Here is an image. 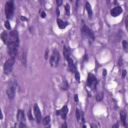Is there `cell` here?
Listing matches in <instances>:
<instances>
[{
	"mask_svg": "<svg viewBox=\"0 0 128 128\" xmlns=\"http://www.w3.org/2000/svg\"><path fill=\"white\" fill-rule=\"evenodd\" d=\"M7 47H8V53L11 58H16L18 47H19V35L16 30H12L8 33V39H7Z\"/></svg>",
	"mask_w": 128,
	"mask_h": 128,
	"instance_id": "6da1fadb",
	"label": "cell"
},
{
	"mask_svg": "<svg viewBox=\"0 0 128 128\" xmlns=\"http://www.w3.org/2000/svg\"><path fill=\"white\" fill-rule=\"evenodd\" d=\"M14 62H15V58H11V57H9L5 61L4 66H3V71H4V73L6 75H8V74L11 73V71L13 69V66H14Z\"/></svg>",
	"mask_w": 128,
	"mask_h": 128,
	"instance_id": "7a4b0ae2",
	"label": "cell"
},
{
	"mask_svg": "<svg viewBox=\"0 0 128 128\" xmlns=\"http://www.w3.org/2000/svg\"><path fill=\"white\" fill-rule=\"evenodd\" d=\"M13 13H14V2L13 0H9L5 4V14L9 19L13 16Z\"/></svg>",
	"mask_w": 128,
	"mask_h": 128,
	"instance_id": "3957f363",
	"label": "cell"
},
{
	"mask_svg": "<svg viewBox=\"0 0 128 128\" xmlns=\"http://www.w3.org/2000/svg\"><path fill=\"white\" fill-rule=\"evenodd\" d=\"M59 61H60V55H59V52L57 50H53L52 52V55L50 57V65L52 67H56L58 66L59 64Z\"/></svg>",
	"mask_w": 128,
	"mask_h": 128,
	"instance_id": "277c9868",
	"label": "cell"
},
{
	"mask_svg": "<svg viewBox=\"0 0 128 128\" xmlns=\"http://www.w3.org/2000/svg\"><path fill=\"white\" fill-rule=\"evenodd\" d=\"M97 78L92 74V73H89L88 76H87V85L92 89V90H95L96 86H97Z\"/></svg>",
	"mask_w": 128,
	"mask_h": 128,
	"instance_id": "5b68a950",
	"label": "cell"
},
{
	"mask_svg": "<svg viewBox=\"0 0 128 128\" xmlns=\"http://www.w3.org/2000/svg\"><path fill=\"white\" fill-rule=\"evenodd\" d=\"M82 34H83V36H85L86 38H88V39H90V40H94V38H95V36H94V33H93V31L88 27V26H86V25H83L82 26Z\"/></svg>",
	"mask_w": 128,
	"mask_h": 128,
	"instance_id": "8992f818",
	"label": "cell"
},
{
	"mask_svg": "<svg viewBox=\"0 0 128 128\" xmlns=\"http://www.w3.org/2000/svg\"><path fill=\"white\" fill-rule=\"evenodd\" d=\"M6 95H7V97L10 100L14 99V96H15V86L13 84H10L8 86V88L6 89Z\"/></svg>",
	"mask_w": 128,
	"mask_h": 128,
	"instance_id": "52a82bcc",
	"label": "cell"
},
{
	"mask_svg": "<svg viewBox=\"0 0 128 128\" xmlns=\"http://www.w3.org/2000/svg\"><path fill=\"white\" fill-rule=\"evenodd\" d=\"M33 111H34V116H35V119H36L37 123H40V122L42 121V117H41L40 108L38 107L37 104H34V106H33Z\"/></svg>",
	"mask_w": 128,
	"mask_h": 128,
	"instance_id": "ba28073f",
	"label": "cell"
},
{
	"mask_svg": "<svg viewBox=\"0 0 128 128\" xmlns=\"http://www.w3.org/2000/svg\"><path fill=\"white\" fill-rule=\"evenodd\" d=\"M122 12H123L122 8H121L120 6H118V5L115 6V7H112L111 10H110V14H111L112 17H117V16L120 15Z\"/></svg>",
	"mask_w": 128,
	"mask_h": 128,
	"instance_id": "9c48e42d",
	"label": "cell"
},
{
	"mask_svg": "<svg viewBox=\"0 0 128 128\" xmlns=\"http://www.w3.org/2000/svg\"><path fill=\"white\" fill-rule=\"evenodd\" d=\"M67 113H68V107L65 105V106H63L62 108H61V110H57L56 111V114L57 115H60L61 116V118L62 119H66V116H67Z\"/></svg>",
	"mask_w": 128,
	"mask_h": 128,
	"instance_id": "30bf717a",
	"label": "cell"
},
{
	"mask_svg": "<svg viewBox=\"0 0 128 128\" xmlns=\"http://www.w3.org/2000/svg\"><path fill=\"white\" fill-rule=\"evenodd\" d=\"M67 62H68V69L71 71V72H75L77 69H76V65H75V63H74V61L72 60V58L71 57H69L68 59H67Z\"/></svg>",
	"mask_w": 128,
	"mask_h": 128,
	"instance_id": "8fae6325",
	"label": "cell"
},
{
	"mask_svg": "<svg viewBox=\"0 0 128 128\" xmlns=\"http://www.w3.org/2000/svg\"><path fill=\"white\" fill-rule=\"evenodd\" d=\"M25 119H26V116H25L24 111L21 110V109H19L18 112H17V120H18L19 122H24Z\"/></svg>",
	"mask_w": 128,
	"mask_h": 128,
	"instance_id": "7c38bea8",
	"label": "cell"
},
{
	"mask_svg": "<svg viewBox=\"0 0 128 128\" xmlns=\"http://www.w3.org/2000/svg\"><path fill=\"white\" fill-rule=\"evenodd\" d=\"M76 118L78 122H84V116H83V112L79 109H76Z\"/></svg>",
	"mask_w": 128,
	"mask_h": 128,
	"instance_id": "4fadbf2b",
	"label": "cell"
},
{
	"mask_svg": "<svg viewBox=\"0 0 128 128\" xmlns=\"http://www.w3.org/2000/svg\"><path fill=\"white\" fill-rule=\"evenodd\" d=\"M63 55H64V57H65L66 60L71 56V50H70L69 47H67V46H64L63 47Z\"/></svg>",
	"mask_w": 128,
	"mask_h": 128,
	"instance_id": "5bb4252c",
	"label": "cell"
},
{
	"mask_svg": "<svg viewBox=\"0 0 128 128\" xmlns=\"http://www.w3.org/2000/svg\"><path fill=\"white\" fill-rule=\"evenodd\" d=\"M57 24H58V27H59L60 29H64V28H66V27H67L68 22L63 21V20H61L60 18H58V19H57Z\"/></svg>",
	"mask_w": 128,
	"mask_h": 128,
	"instance_id": "9a60e30c",
	"label": "cell"
},
{
	"mask_svg": "<svg viewBox=\"0 0 128 128\" xmlns=\"http://www.w3.org/2000/svg\"><path fill=\"white\" fill-rule=\"evenodd\" d=\"M85 9H86V12L88 14V16L91 18L92 17V14H93V11H92V8H91V5L89 2H86L85 3Z\"/></svg>",
	"mask_w": 128,
	"mask_h": 128,
	"instance_id": "2e32d148",
	"label": "cell"
},
{
	"mask_svg": "<svg viewBox=\"0 0 128 128\" xmlns=\"http://www.w3.org/2000/svg\"><path fill=\"white\" fill-rule=\"evenodd\" d=\"M126 112L125 111H121L120 112V120H121V122H122V124H123V126L124 127H126L127 126V124H126Z\"/></svg>",
	"mask_w": 128,
	"mask_h": 128,
	"instance_id": "e0dca14e",
	"label": "cell"
},
{
	"mask_svg": "<svg viewBox=\"0 0 128 128\" xmlns=\"http://www.w3.org/2000/svg\"><path fill=\"white\" fill-rule=\"evenodd\" d=\"M0 37H1V39L3 40V42L6 44L7 43V39H8V32H6V31H4L1 35H0Z\"/></svg>",
	"mask_w": 128,
	"mask_h": 128,
	"instance_id": "ac0fdd59",
	"label": "cell"
},
{
	"mask_svg": "<svg viewBox=\"0 0 128 128\" xmlns=\"http://www.w3.org/2000/svg\"><path fill=\"white\" fill-rule=\"evenodd\" d=\"M41 122L43 123V125L47 126V125L50 123V116H46V117H44V119H43Z\"/></svg>",
	"mask_w": 128,
	"mask_h": 128,
	"instance_id": "d6986e66",
	"label": "cell"
},
{
	"mask_svg": "<svg viewBox=\"0 0 128 128\" xmlns=\"http://www.w3.org/2000/svg\"><path fill=\"white\" fill-rule=\"evenodd\" d=\"M21 62H22V64L23 65H26V53L25 52H23L22 54H21Z\"/></svg>",
	"mask_w": 128,
	"mask_h": 128,
	"instance_id": "ffe728a7",
	"label": "cell"
},
{
	"mask_svg": "<svg viewBox=\"0 0 128 128\" xmlns=\"http://www.w3.org/2000/svg\"><path fill=\"white\" fill-rule=\"evenodd\" d=\"M61 88H62L63 90H67V89H68V83H67L66 80H64V81L62 82V86H61Z\"/></svg>",
	"mask_w": 128,
	"mask_h": 128,
	"instance_id": "44dd1931",
	"label": "cell"
},
{
	"mask_svg": "<svg viewBox=\"0 0 128 128\" xmlns=\"http://www.w3.org/2000/svg\"><path fill=\"white\" fill-rule=\"evenodd\" d=\"M107 3H108L109 6H111V5L117 4V1H116V0H107Z\"/></svg>",
	"mask_w": 128,
	"mask_h": 128,
	"instance_id": "7402d4cb",
	"label": "cell"
},
{
	"mask_svg": "<svg viewBox=\"0 0 128 128\" xmlns=\"http://www.w3.org/2000/svg\"><path fill=\"white\" fill-rule=\"evenodd\" d=\"M122 45H123V49H124V51L127 52V41H126V40H123V41H122Z\"/></svg>",
	"mask_w": 128,
	"mask_h": 128,
	"instance_id": "603a6c76",
	"label": "cell"
},
{
	"mask_svg": "<svg viewBox=\"0 0 128 128\" xmlns=\"http://www.w3.org/2000/svg\"><path fill=\"white\" fill-rule=\"evenodd\" d=\"M74 74H75V77H76V81H77V82H80V75H79L78 71L76 70V71L74 72Z\"/></svg>",
	"mask_w": 128,
	"mask_h": 128,
	"instance_id": "cb8c5ba5",
	"label": "cell"
},
{
	"mask_svg": "<svg viewBox=\"0 0 128 128\" xmlns=\"http://www.w3.org/2000/svg\"><path fill=\"white\" fill-rule=\"evenodd\" d=\"M102 98H103V94H102V93L97 94V96H96V100H97V101H101Z\"/></svg>",
	"mask_w": 128,
	"mask_h": 128,
	"instance_id": "d4e9b609",
	"label": "cell"
},
{
	"mask_svg": "<svg viewBox=\"0 0 128 128\" xmlns=\"http://www.w3.org/2000/svg\"><path fill=\"white\" fill-rule=\"evenodd\" d=\"M5 27H6V29H8V30H10V29H11L10 22H9L8 20H6V21H5Z\"/></svg>",
	"mask_w": 128,
	"mask_h": 128,
	"instance_id": "484cf974",
	"label": "cell"
},
{
	"mask_svg": "<svg viewBox=\"0 0 128 128\" xmlns=\"http://www.w3.org/2000/svg\"><path fill=\"white\" fill-rule=\"evenodd\" d=\"M65 10H66V13L69 14V10H70V8H69V5H68V4L65 5Z\"/></svg>",
	"mask_w": 128,
	"mask_h": 128,
	"instance_id": "4316f807",
	"label": "cell"
},
{
	"mask_svg": "<svg viewBox=\"0 0 128 128\" xmlns=\"http://www.w3.org/2000/svg\"><path fill=\"white\" fill-rule=\"evenodd\" d=\"M28 117H29V119L32 121L33 120V116H32V114H31V110H29V112H28Z\"/></svg>",
	"mask_w": 128,
	"mask_h": 128,
	"instance_id": "83f0119b",
	"label": "cell"
},
{
	"mask_svg": "<svg viewBox=\"0 0 128 128\" xmlns=\"http://www.w3.org/2000/svg\"><path fill=\"white\" fill-rule=\"evenodd\" d=\"M55 1H56V4H57V6H58V7H59V6L62 4V2H63L62 0H55Z\"/></svg>",
	"mask_w": 128,
	"mask_h": 128,
	"instance_id": "f1b7e54d",
	"label": "cell"
},
{
	"mask_svg": "<svg viewBox=\"0 0 128 128\" xmlns=\"http://www.w3.org/2000/svg\"><path fill=\"white\" fill-rule=\"evenodd\" d=\"M18 126H19V127H26V125H25V123H24V122H20Z\"/></svg>",
	"mask_w": 128,
	"mask_h": 128,
	"instance_id": "f546056e",
	"label": "cell"
},
{
	"mask_svg": "<svg viewBox=\"0 0 128 128\" xmlns=\"http://www.w3.org/2000/svg\"><path fill=\"white\" fill-rule=\"evenodd\" d=\"M41 17H42V18H45V17H46V13H45L44 11H41Z\"/></svg>",
	"mask_w": 128,
	"mask_h": 128,
	"instance_id": "4dcf8cb0",
	"label": "cell"
},
{
	"mask_svg": "<svg viewBox=\"0 0 128 128\" xmlns=\"http://www.w3.org/2000/svg\"><path fill=\"white\" fill-rule=\"evenodd\" d=\"M44 58H45V59H48V49H46V51H45V56H44Z\"/></svg>",
	"mask_w": 128,
	"mask_h": 128,
	"instance_id": "1f68e13d",
	"label": "cell"
},
{
	"mask_svg": "<svg viewBox=\"0 0 128 128\" xmlns=\"http://www.w3.org/2000/svg\"><path fill=\"white\" fill-rule=\"evenodd\" d=\"M125 75H126V70H123V71H122V77L124 78V77H125Z\"/></svg>",
	"mask_w": 128,
	"mask_h": 128,
	"instance_id": "d6a6232c",
	"label": "cell"
},
{
	"mask_svg": "<svg viewBox=\"0 0 128 128\" xmlns=\"http://www.w3.org/2000/svg\"><path fill=\"white\" fill-rule=\"evenodd\" d=\"M106 74H107V71L104 69V70H103V73H102V75H103V76H106Z\"/></svg>",
	"mask_w": 128,
	"mask_h": 128,
	"instance_id": "836d02e7",
	"label": "cell"
},
{
	"mask_svg": "<svg viewBox=\"0 0 128 128\" xmlns=\"http://www.w3.org/2000/svg\"><path fill=\"white\" fill-rule=\"evenodd\" d=\"M74 99H75V101H78V95L77 94L74 95Z\"/></svg>",
	"mask_w": 128,
	"mask_h": 128,
	"instance_id": "e575fe53",
	"label": "cell"
},
{
	"mask_svg": "<svg viewBox=\"0 0 128 128\" xmlns=\"http://www.w3.org/2000/svg\"><path fill=\"white\" fill-rule=\"evenodd\" d=\"M3 118V114H2V110L0 109V119H2Z\"/></svg>",
	"mask_w": 128,
	"mask_h": 128,
	"instance_id": "d590c367",
	"label": "cell"
},
{
	"mask_svg": "<svg viewBox=\"0 0 128 128\" xmlns=\"http://www.w3.org/2000/svg\"><path fill=\"white\" fill-rule=\"evenodd\" d=\"M87 59H88V56L87 55H84V61H86Z\"/></svg>",
	"mask_w": 128,
	"mask_h": 128,
	"instance_id": "8d00e7d4",
	"label": "cell"
},
{
	"mask_svg": "<svg viewBox=\"0 0 128 128\" xmlns=\"http://www.w3.org/2000/svg\"><path fill=\"white\" fill-rule=\"evenodd\" d=\"M67 126V124L66 123H64V124H62V127H66Z\"/></svg>",
	"mask_w": 128,
	"mask_h": 128,
	"instance_id": "74e56055",
	"label": "cell"
},
{
	"mask_svg": "<svg viewBox=\"0 0 128 128\" xmlns=\"http://www.w3.org/2000/svg\"><path fill=\"white\" fill-rule=\"evenodd\" d=\"M78 4H79V0H76V6H78Z\"/></svg>",
	"mask_w": 128,
	"mask_h": 128,
	"instance_id": "f35d334b",
	"label": "cell"
},
{
	"mask_svg": "<svg viewBox=\"0 0 128 128\" xmlns=\"http://www.w3.org/2000/svg\"><path fill=\"white\" fill-rule=\"evenodd\" d=\"M71 1H72V0H71Z\"/></svg>",
	"mask_w": 128,
	"mask_h": 128,
	"instance_id": "ab89813d",
	"label": "cell"
}]
</instances>
